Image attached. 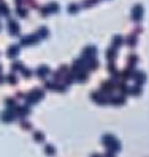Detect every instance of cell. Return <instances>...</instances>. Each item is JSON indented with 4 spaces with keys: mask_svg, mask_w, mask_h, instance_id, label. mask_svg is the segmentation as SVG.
Instances as JSON below:
<instances>
[{
    "mask_svg": "<svg viewBox=\"0 0 149 157\" xmlns=\"http://www.w3.org/2000/svg\"><path fill=\"white\" fill-rule=\"evenodd\" d=\"M104 143L108 145V148H112L113 151H118L119 149V143L117 142V139L112 136H105L104 137Z\"/></svg>",
    "mask_w": 149,
    "mask_h": 157,
    "instance_id": "cell-1",
    "label": "cell"
},
{
    "mask_svg": "<svg viewBox=\"0 0 149 157\" xmlns=\"http://www.w3.org/2000/svg\"><path fill=\"white\" fill-rule=\"evenodd\" d=\"M43 98V92H41L40 89H36V90H32L30 94H29V97H27V102L29 104H35V102H37L40 99Z\"/></svg>",
    "mask_w": 149,
    "mask_h": 157,
    "instance_id": "cell-2",
    "label": "cell"
},
{
    "mask_svg": "<svg viewBox=\"0 0 149 157\" xmlns=\"http://www.w3.org/2000/svg\"><path fill=\"white\" fill-rule=\"evenodd\" d=\"M131 15H133V19L135 22H140L142 19V15H143V7H142V5H136L135 7L133 9Z\"/></svg>",
    "mask_w": 149,
    "mask_h": 157,
    "instance_id": "cell-3",
    "label": "cell"
},
{
    "mask_svg": "<svg viewBox=\"0 0 149 157\" xmlns=\"http://www.w3.org/2000/svg\"><path fill=\"white\" fill-rule=\"evenodd\" d=\"M97 54V49L94 46H87L85 50H83V57L86 60H93Z\"/></svg>",
    "mask_w": 149,
    "mask_h": 157,
    "instance_id": "cell-4",
    "label": "cell"
},
{
    "mask_svg": "<svg viewBox=\"0 0 149 157\" xmlns=\"http://www.w3.org/2000/svg\"><path fill=\"white\" fill-rule=\"evenodd\" d=\"M59 11V5L57 4H55V2H51V4H49L48 6H45L44 9H43V13H53V12H57Z\"/></svg>",
    "mask_w": 149,
    "mask_h": 157,
    "instance_id": "cell-5",
    "label": "cell"
},
{
    "mask_svg": "<svg viewBox=\"0 0 149 157\" xmlns=\"http://www.w3.org/2000/svg\"><path fill=\"white\" fill-rule=\"evenodd\" d=\"M133 77L136 80V82L138 84V85H142L144 81H146V75H144V73H142V71H137L135 75H133Z\"/></svg>",
    "mask_w": 149,
    "mask_h": 157,
    "instance_id": "cell-6",
    "label": "cell"
},
{
    "mask_svg": "<svg viewBox=\"0 0 149 157\" xmlns=\"http://www.w3.org/2000/svg\"><path fill=\"white\" fill-rule=\"evenodd\" d=\"M37 36V35H36ZM35 35H31V36H27L25 38H23L22 39V44H25V45H30V44H32V43H36L38 41V38L36 37Z\"/></svg>",
    "mask_w": 149,
    "mask_h": 157,
    "instance_id": "cell-7",
    "label": "cell"
},
{
    "mask_svg": "<svg viewBox=\"0 0 149 157\" xmlns=\"http://www.w3.org/2000/svg\"><path fill=\"white\" fill-rule=\"evenodd\" d=\"M9 31L11 32V35H17L19 32V26H18V23H16L14 20H11L10 24H9Z\"/></svg>",
    "mask_w": 149,
    "mask_h": 157,
    "instance_id": "cell-8",
    "label": "cell"
},
{
    "mask_svg": "<svg viewBox=\"0 0 149 157\" xmlns=\"http://www.w3.org/2000/svg\"><path fill=\"white\" fill-rule=\"evenodd\" d=\"M92 98L97 101V104H100V105L106 102V100H105V98L103 97V94H100V93H98V92H95V93L92 94Z\"/></svg>",
    "mask_w": 149,
    "mask_h": 157,
    "instance_id": "cell-9",
    "label": "cell"
},
{
    "mask_svg": "<svg viewBox=\"0 0 149 157\" xmlns=\"http://www.w3.org/2000/svg\"><path fill=\"white\" fill-rule=\"evenodd\" d=\"M48 73H49V68L45 67V66H42V67L38 68V70H37V75H38L40 77H44V76L48 75Z\"/></svg>",
    "mask_w": 149,
    "mask_h": 157,
    "instance_id": "cell-10",
    "label": "cell"
},
{
    "mask_svg": "<svg viewBox=\"0 0 149 157\" xmlns=\"http://www.w3.org/2000/svg\"><path fill=\"white\" fill-rule=\"evenodd\" d=\"M122 43H123V39H122V37L121 36H116L115 38H113V41H112V44H113V49H116V48H119L121 45H122Z\"/></svg>",
    "mask_w": 149,
    "mask_h": 157,
    "instance_id": "cell-11",
    "label": "cell"
},
{
    "mask_svg": "<svg viewBox=\"0 0 149 157\" xmlns=\"http://www.w3.org/2000/svg\"><path fill=\"white\" fill-rule=\"evenodd\" d=\"M18 51H19L18 46H17V45H12V46L9 49V51H7V55L10 57H14L17 54H18Z\"/></svg>",
    "mask_w": 149,
    "mask_h": 157,
    "instance_id": "cell-12",
    "label": "cell"
},
{
    "mask_svg": "<svg viewBox=\"0 0 149 157\" xmlns=\"http://www.w3.org/2000/svg\"><path fill=\"white\" fill-rule=\"evenodd\" d=\"M126 43L129 44V46H135L136 43H137V37L135 35H130L128 37V39H126Z\"/></svg>",
    "mask_w": 149,
    "mask_h": 157,
    "instance_id": "cell-13",
    "label": "cell"
},
{
    "mask_svg": "<svg viewBox=\"0 0 149 157\" xmlns=\"http://www.w3.org/2000/svg\"><path fill=\"white\" fill-rule=\"evenodd\" d=\"M124 101L125 99L122 98V97H118V98H113V99H111V104H113V105H123L124 104Z\"/></svg>",
    "mask_w": 149,
    "mask_h": 157,
    "instance_id": "cell-14",
    "label": "cell"
},
{
    "mask_svg": "<svg viewBox=\"0 0 149 157\" xmlns=\"http://www.w3.org/2000/svg\"><path fill=\"white\" fill-rule=\"evenodd\" d=\"M115 57H116V50H115L113 48L108 49V51H106V58H108V60H113Z\"/></svg>",
    "mask_w": 149,
    "mask_h": 157,
    "instance_id": "cell-15",
    "label": "cell"
},
{
    "mask_svg": "<svg viewBox=\"0 0 149 157\" xmlns=\"http://www.w3.org/2000/svg\"><path fill=\"white\" fill-rule=\"evenodd\" d=\"M98 1L99 0H85L83 2H82V5L85 6V7H91V6H93V5H95V4H98Z\"/></svg>",
    "mask_w": 149,
    "mask_h": 157,
    "instance_id": "cell-16",
    "label": "cell"
},
{
    "mask_svg": "<svg viewBox=\"0 0 149 157\" xmlns=\"http://www.w3.org/2000/svg\"><path fill=\"white\" fill-rule=\"evenodd\" d=\"M78 11H79L78 5H75V4H70L69 5V7H68V12L69 13H76Z\"/></svg>",
    "mask_w": 149,
    "mask_h": 157,
    "instance_id": "cell-17",
    "label": "cell"
},
{
    "mask_svg": "<svg viewBox=\"0 0 149 157\" xmlns=\"http://www.w3.org/2000/svg\"><path fill=\"white\" fill-rule=\"evenodd\" d=\"M140 93H141V88L137 87V86H134L130 89V94H133V95H140Z\"/></svg>",
    "mask_w": 149,
    "mask_h": 157,
    "instance_id": "cell-18",
    "label": "cell"
},
{
    "mask_svg": "<svg viewBox=\"0 0 149 157\" xmlns=\"http://www.w3.org/2000/svg\"><path fill=\"white\" fill-rule=\"evenodd\" d=\"M38 35H42L41 37H47L48 36V30L45 28H41L38 31Z\"/></svg>",
    "mask_w": 149,
    "mask_h": 157,
    "instance_id": "cell-19",
    "label": "cell"
},
{
    "mask_svg": "<svg viewBox=\"0 0 149 157\" xmlns=\"http://www.w3.org/2000/svg\"><path fill=\"white\" fill-rule=\"evenodd\" d=\"M103 88H104V90H111V89H113V85H112V84H111V82H105V84H104V87H103Z\"/></svg>",
    "mask_w": 149,
    "mask_h": 157,
    "instance_id": "cell-20",
    "label": "cell"
},
{
    "mask_svg": "<svg viewBox=\"0 0 149 157\" xmlns=\"http://www.w3.org/2000/svg\"><path fill=\"white\" fill-rule=\"evenodd\" d=\"M0 12L4 14H7L9 13V9H7L5 5H0Z\"/></svg>",
    "mask_w": 149,
    "mask_h": 157,
    "instance_id": "cell-21",
    "label": "cell"
},
{
    "mask_svg": "<svg viewBox=\"0 0 149 157\" xmlns=\"http://www.w3.org/2000/svg\"><path fill=\"white\" fill-rule=\"evenodd\" d=\"M129 61H130V66H135V62H137V57L135 55H131Z\"/></svg>",
    "mask_w": 149,
    "mask_h": 157,
    "instance_id": "cell-22",
    "label": "cell"
},
{
    "mask_svg": "<svg viewBox=\"0 0 149 157\" xmlns=\"http://www.w3.org/2000/svg\"><path fill=\"white\" fill-rule=\"evenodd\" d=\"M35 138H37L38 139V142H42V139H43V135L42 133H35Z\"/></svg>",
    "mask_w": 149,
    "mask_h": 157,
    "instance_id": "cell-23",
    "label": "cell"
},
{
    "mask_svg": "<svg viewBox=\"0 0 149 157\" xmlns=\"http://www.w3.org/2000/svg\"><path fill=\"white\" fill-rule=\"evenodd\" d=\"M47 152H48L49 155H53V154L55 152V150L51 148V146H47Z\"/></svg>",
    "mask_w": 149,
    "mask_h": 157,
    "instance_id": "cell-24",
    "label": "cell"
},
{
    "mask_svg": "<svg viewBox=\"0 0 149 157\" xmlns=\"http://www.w3.org/2000/svg\"><path fill=\"white\" fill-rule=\"evenodd\" d=\"M18 12H19V14L22 15V17H24V15H27V11H24V10H22V9H18Z\"/></svg>",
    "mask_w": 149,
    "mask_h": 157,
    "instance_id": "cell-25",
    "label": "cell"
}]
</instances>
